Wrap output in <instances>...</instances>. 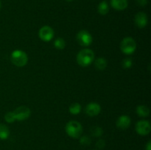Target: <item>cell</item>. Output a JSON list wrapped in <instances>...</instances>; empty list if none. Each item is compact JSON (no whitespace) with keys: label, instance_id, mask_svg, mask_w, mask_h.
I'll use <instances>...</instances> for the list:
<instances>
[{"label":"cell","instance_id":"obj_1","mask_svg":"<svg viewBox=\"0 0 151 150\" xmlns=\"http://www.w3.org/2000/svg\"><path fill=\"white\" fill-rule=\"evenodd\" d=\"M94 60V53L90 49H83L78 52L77 62L80 66L87 67L92 63Z\"/></svg>","mask_w":151,"mask_h":150},{"label":"cell","instance_id":"obj_2","mask_svg":"<svg viewBox=\"0 0 151 150\" xmlns=\"http://www.w3.org/2000/svg\"><path fill=\"white\" fill-rule=\"evenodd\" d=\"M66 132L73 138H79L82 135L83 126L77 121H70L66 125Z\"/></svg>","mask_w":151,"mask_h":150},{"label":"cell","instance_id":"obj_3","mask_svg":"<svg viewBox=\"0 0 151 150\" xmlns=\"http://www.w3.org/2000/svg\"><path fill=\"white\" fill-rule=\"evenodd\" d=\"M10 59H11L12 63L18 67H23L26 66L28 62L27 54L20 49L14 50L11 53Z\"/></svg>","mask_w":151,"mask_h":150},{"label":"cell","instance_id":"obj_4","mask_svg":"<svg viewBox=\"0 0 151 150\" xmlns=\"http://www.w3.org/2000/svg\"><path fill=\"white\" fill-rule=\"evenodd\" d=\"M137 49V43L131 37L123 38L120 43V49L125 54H132Z\"/></svg>","mask_w":151,"mask_h":150},{"label":"cell","instance_id":"obj_5","mask_svg":"<svg viewBox=\"0 0 151 150\" xmlns=\"http://www.w3.org/2000/svg\"><path fill=\"white\" fill-rule=\"evenodd\" d=\"M77 41L81 46L87 47L91 44L93 38L88 31L81 30L77 34Z\"/></svg>","mask_w":151,"mask_h":150},{"label":"cell","instance_id":"obj_6","mask_svg":"<svg viewBox=\"0 0 151 150\" xmlns=\"http://www.w3.org/2000/svg\"><path fill=\"white\" fill-rule=\"evenodd\" d=\"M16 119L18 121H24L31 115V110L27 106H20L13 111Z\"/></svg>","mask_w":151,"mask_h":150},{"label":"cell","instance_id":"obj_7","mask_svg":"<svg viewBox=\"0 0 151 150\" xmlns=\"http://www.w3.org/2000/svg\"><path fill=\"white\" fill-rule=\"evenodd\" d=\"M136 131L139 135L142 136L148 135L151 131L150 122L147 120H140L137 121L136 124Z\"/></svg>","mask_w":151,"mask_h":150},{"label":"cell","instance_id":"obj_8","mask_svg":"<svg viewBox=\"0 0 151 150\" xmlns=\"http://www.w3.org/2000/svg\"><path fill=\"white\" fill-rule=\"evenodd\" d=\"M38 36L45 42H49L54 37V30L50 26H43L38 32Z\"/></svg>","mask_w":151,"mask_h":150},{"label":"cell","instance_id":"obj_9","mask_svg":"<svg viewBox=\"0 0 151 150\" xmlns=\"http://www.w3.org/2000/svg\"><path fill=\"white\" fill-rule=\"evenodd\" d=\"M86 113L88 116L94 117L100 114L101 111V107L100 104L97 102H90L86 107Z\"/></svg>","mask_w":151,"mask_h":150},{"label":"cell","instance_id":"obj_10","mask_svg":"<svg viewBox=\"0 0 151 150\" xmlns=\"http://www.w3.org/2000/svg\"><path fill=\"white\" fill-rule=\"evenodd\" d=\"M134 21H135L136 25L140 29L145 27L148 24V18H147V14L144 12H139L137 13L134 18Z\"/></svg>","mask_w":151,"mask_h":150},{"label":"cell","instance_id":"obj_11","mask_svg":"<svg viewBox=\"0 0 151 150\" xmlns=\"http://www.w3.org/2000/svg\"><path fill=\"white\" fill-rule=\"evenodd\" d=\"M131 123V120L130 117L127 115H122L118 118L116 122V125L119 129L125 130L130 126Z\"/></svg>","mask_w":151,"mask_h":150},{"label":"cell","instance_id":"obj_12","mask_svg":"<svg viewBox=\"0 0 151 150\" xmlns=\"http://www.w3.org/2000/svg\"><path fill=\"white\" fill-rule=\"evenodd\" d=\"M111 5L116 10H124L128 7V0H111Z\"/></svg>","mask_w":151,"mask_h":150},{"label":"cell","instance_id":"obj_13","mask_svg":"<svg viewBox=\"0 0 151 150\" xmlns=\"http://www.w3.org/2000/svg\"><path fill=\"white\" fill-rule=\"evenodd\" d=\"M137 113L140 117H148L150 115V109L145 105H139L137 107Z\"/></svg>","mask_w":151,"mask_h":150},{"label":"cell","instance_id":"obj_14","mask_svg":"<svg viewBox=\"0 0 151 150\" xmlns=\"http://www.w3.org/2000/svg\"><path fill=\"white\" fill-rule=\"evenodd\" d=\"M94 66L97 70H105L107 66V60L103 57H98L94 62Z\"/></svg>","mask_w":151,"mask_h":150},{"label":"cell","instance_id":"obj_15","mask_svg":"<svg viewBox=\"0 0 151 150\" xmlns=\"http://www.w3.org/2000/svg\"><path fill=\"white\" fill-rule=\"evenodd\" d=\"M97 11L100 15H106L109 11V5L106 1H102L97 7Z\"/></svg>","mask_w":151,"mask_h":150},{"label":"cell","instance_id":"obj_16","mask_svg":"<svg viewBox=\"0 0 151 150\" xmlns=\"http://www.w3.org/2000/svg\"><path fill=\"white\" fill-rule=\"evenodd\" d=\"M10 135V130L5 124H0V139L6 140Z\"/></svg>","mask_w":151,"mask_h":150},{"label":"cell","instance_id":"obj_17","mask_svg":"<svg viewBox=\"0 0 151 150\" xmlns=\"http://www.w3.org/2000/svg\"><path fill=\"white\" fill-rule=\"evenodd\" d=\"M69 110L72 115H78L81 111V105L78 102L72 103L69 107Z\"/></svg>","mask_w":151,"mask_h":150},{"label":"cell","instance_id":"obj_18","mask_svg":"<svg viewBox=\"0 0 151 150\" xmlns=\"http://www.w3.org/2000/svg\"><path fill=\"white\" fill-rule=\"evenodd\" d=\"M54 46L57 49H63L66 46V42L64 39L62 38H56L54 42Z\"/></svg>","mask_w":151,"mask_h":150},{"label":"cell","instance_id":"obj_19","mask_svg":"<svg viewBox=\"0 0 151 150\" xmlns=\"http://www.w3.org/2000/svg\"><path fill=\"white\" fill-rule=\"evenodd\" d=\"M103 130L100 126H94L91 128V133L94 137H100L103 135Z\"/></svg>","mask_w":151,"mask_h":150},{"label":"cell","instance_id":"obj_20","mask_svg":"<svg viewBox=\"0 0 151 150\" xmlns=\"http://www.w3.org/2000/svg\"><path fill=\"white\" fill-rule=\"evenodd\" d=\"M4 120H5L7 123H13V122L16 120L13 112H7V113L4 115Z\"/></svg>","mask_w":151,"mask_h":150},{"label":"cell","instance_id":"obj_21","mask_svg":"<svg viewBox=\"0 0 151 150\" xmlns=\"http://www.w3.org/2000/svg\"><path fill=\"white\" fill-rule=\"evenodd\" d=\"M132 64H133L132 60H131V58H128V57L124 59V60H122V67H123L124 69H130V68L132 66Z\"/></svg>","mask_w":151,"mask_h":150},{"label":"cell","instance_id":"obj_22","mask_svg":"<svg viewBox=\"0 0 151 150\" xmlns=\"http://www.w3.org/2000/svg\"><path fill=\"white\" fill-rule=\"evenodd\" d=\"M80 143L83 146H88L91 144V138L88 136H82L80 137Z\"/></svg>","mask_w":151,"mask_h":150},{"label":"cell","instance_id":"obj_23","mask_svg":"<svg viewBox=\"0 0 151 150\" xmlns=\"http://www.w3.org/2000/svg\"><path fill=\"white\" fill-rule=\"evenodd\" d=\"M96 146H97V148L103 149L105 147V146H106V142H105L104 140L100 139L98 140V141H97V144H96Z\"/></svg>","mask_w":151,"mask_h":150},{"label":"cell","instance_id":"obj_24","mask_svg":"<svg viewBox=\"0 0 151 150\" xmlns=\"http://www.w3.org/2000/svg\"><path fill=\"white\" fill-rule=\"evenodd\" d=\"M136 2L138 4L139 6H141V7H144V6H146L148 3V1L147 0H136Z\"/></svg>","mask_w":151,"mask_h":150},{"label":"cell","instance_id":"obj_25","mask_svg":"<svg viewBox=\"0 0 151 150\" xmlns=\"http://www.w3.org/2000/svg\"><path fill=\"white\" fill-rule=\"evenodd\" d=\"M146 150H151V141H148L146 145Z\"/></svg>","mask_w":151,"mask_h":150},{"label":"cell","instance_id":"obj_26","mask_svg":"<svg viewBox=\"0 0 151 150\" xmlns=\"http://www.w3.org/2000/svg\"><path fill=\"white\" fill-rule=\"evenodd\" d=\"M1 0H0V10H1Z\"/></svg>","mask_w":151,"mask_h":150},{"label":"cell","instance_id":"obj_27","mask_svg":"<svg viewBox=\"0 0 151 150\" xmlns=\"http://www.w3.org/2000/svg\"><path fill=\"white\" fill-rule=\"evenodd\" d=\"M66 1H73V0H66Z\"/></svg>","mask_w":151,"mask_h":150}]
</instances>
